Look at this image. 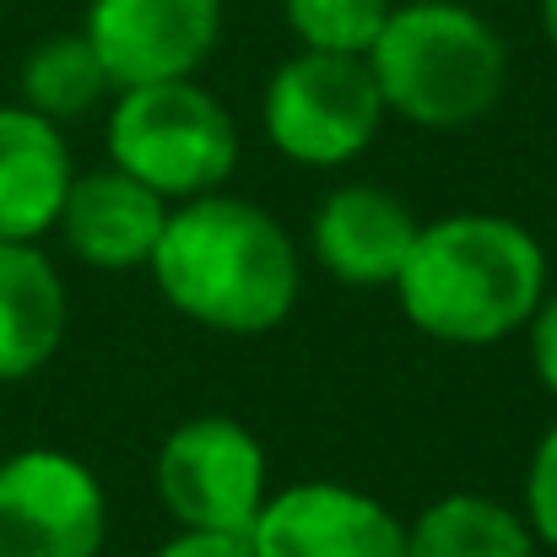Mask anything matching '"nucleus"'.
Here are the masks:
<instances>
[{
	"mask_svg": "<svg viewBox=\"0 0 557 557\" xmlns=\"http://www.w3.org/2000/svg\"><path fill=\"white\" fill-rule=\"evenodd\" d=\"M82 33L120 87L200 76L222 44V0H87Z\"/></svg>",
	"mask_w": 557,
	"mask_h": 557,
	"instance_id": "1a4fd4ad",
	"label": "nucleus"
},
{
	"mask_svg": "<svg viewBox=\"0 0 557 557\" xmlns=\"http://www.w3.org/2000/svg\"><path fill=\"white\" fill-rule=\"evenodd\" d=\"M71 180L76 163L65 125L33 114L27 103H0V238L38 244L54 233Z\"/></svg>",
	"mask_w": 557,
	"mask_h": 557,
	"instance_id": "f8f14e48",
	"label": "nucleus"
},
{
	"mask_svg": "<svg viewBox=\"0 0 557 557\" xmlns=\"http://www.w3.org/2000/svg\"><path fill=\"white\" fill-rule=\"evenodd\" d=\"M520 515L531 520L536 542L557 553V422L536 438L531 449V466H525V504Z\"/></svg>",
	"mask_w": 557,
	"mask_h": 557,
	"instance_id": "f3484780",
	"label": "nucleus"
},
{
	"mask_svg": "<svg viewBox=\"0 0 557 557\" xmlns=\"http://www.w3.org/2000/svg\"><path fill=\"white\" fill-rule=\"evenodd\" d=\"M71 325V293L38 244L0 238V384L33 379Z\"/></svg>",
	"mask_w": 557,
	"mask_h": 557,
	"instance_id": "ddd939ff",
	"label": "nucleus"
},
{
	"mask_svg": "<svg viewBox=\"0 0 557 557\" xmlns=\"http://www.w3.org/2000/svg\"><path fill=\"white\" fill-rule=\"evenodd\" d=\"M525 342H531V369L542 379V389L557 400V287L542 293V304L525 325Z\"/></svg>",
	"mask_w": 557,
	"mask_h": 557,
	"instance_id": "a211bd4d",
	"label": "nucleus"
},
{
	"mask_svg": "<svg viewBox=\"0 0 557 557\" xmlns=\"http://www.w3.org/2000/svg\"><path fill=\"white\" fill-rule=\"evenodd\" d=\"M103 147L114 169L158 189L169 206L222 189L238 169V125L195 76L120 87L103 109Z\"/></svg>",
	"mask_w": 557,
	"mask_h": 557,
	"instance_id": "20e7f679",
	"label": "nucleus"
},
{
	"mask_svg": "<svg viewBox=\"0 0 557 557\" xmlns=\"http://www.w3.org/2000/svg\"><path fill=\"white\" fill-rule=\"evenodd\" d=\"M16 87H22V103L54 125L87 120V114L109 109V98H114V76L82 27L38 38L16 71Z\"/></svg>",
	"mask_w": 557,
	"mask_h": 557,
	"instance_id": "2eb2a0df",
	"label": "nucleus"
},
{
	"mask_svg": "<svg viewBox=\"0 0 557 557\" xmlns=\"http://www.w3.org/2000/svg\"><path fill=\"white\" fill-rule=\"evenodd\" d=\"M169 211L174 206L158 189H147L141 180H131L125 169L109 163V169L71 180L54 233L92 271H147L152 249L169 227Z\"/></svg>",
	"mask_w": 557,
	"mask_h": 557,
	"instance_id": "9d476101",
	"label": "nucleus"
},
{
	"mask_svg": "<svg viewBox=\"0 0 557 557\" xmlns=\"http://www.w3.org/2000/svg\"><path fill=\"white\" fill-rule=\"evenodd\" d=\"M152 487L180 531H211V536H249L265 493L271 466L265 444L227 411L185 417L152 460Z\"/></svg>",
	"mask_w": 557,
	"mask_h": 557,
	"instance_id": "423d86ee",
	"label": "nucleus"
},
{
	"mask_svg": "<svg viewBox=\"0 0 557 557\" xmlns=\"http://www.w3.org/2000/svg\"><path fill=\"white\" fill-rule=\"evenodd\" d=\"M536 11H542V33H547V44L557 54V0H536Z\"/></svg>",
	"mask_w": 557,
	"mask_h": 557,
	"instance_id": "aec40b11",
	"label": "nucleus"
},
{
	"mask_svg": "<svg viewBox=\"0 0 557 557\" xmlns=\"http://www.w3.org/2000/svg\"><path fill=\"white\" fill-rule=\"evenodd\" d=\"M547 287V249L525 222L455 211L417 227L395 304L406 325L438 347H498L531 325Z\"/></svg>",
	"mask_w": 557,
	"mask_h": 557,
	"instance_id": "f03ea898",
	"label": "nucleus"
},
{
	"mask_svg": "<svg viewBox=\"0 0 557 557\" xmlns=\"http://www.w3.org/2000/svg\"><path fill=\"white\" fill-rule=\"evenodd\" d=\"M147 271L174 314L216 336H265L304 293V255L293 233L265 206L227 189L169 211Z\"/></svg>",
	"mask_w": 557,
	"mask_h": 557,
	"instance_id": "f257e3e1",
	"label": "nucleus"
},
{
	"mask_svg": "<svg viewBox=\"0 0 557 557\" xmlns=\"http://www.w3.org/2000/svg\"><path fill=\"white\" fill-rule=\"evenodd\" d=\"M411 206L384 185H336L314 222H309V255L325 276L347 287H395L411 244H417Z\"/></svg>",
	"mask_w": 557,
	"mask_h": 557,
	"instance_id": "9b49d317",
	"label": "nucleus"
},
{
	"mask_svg": "<svg viewBox=\"0 0 557 557\" xmlns=\"http://www.w3.org/2000/svg\"><path fill=\"white\" fill-rule=\"evenodd\" d=\"M395 0H282V16L298 38V49L320 54H363L384 33Z\"/></svg>",
	"mask_w": 557,
	"mask_h": 557,
	"instance_id": "dca6fc26",
	"label": "nucleus"
},
{
	"mask_svg": "<svg viewBox=\"0 0 557 557\" xmlns=\"http://www.w3.org/2000/svg\"><path fill=\"white\" fill-rule=\"evenodd\" d=\"M152 557H255L244 536H211V531H180Z\"/></svg>",
	"mask_w": 557,
	"mask_h": 557,
	"instance_id": "6ab92c4d",
	"label": "nucleus"
},
{
	"mask_svg": "<svg viewBox=\"0 0 557 557\" xmlns=\"http://www.w3.org/2000/svg\"><path fill=\"white\" fill-rule=\"evenodd\" d=\"M389 109L379 98L363 54H287L260 98L265 141L298 169H342L358 163L379 141Z\"/></svg>",
	"mask_w": 557,
	"mask_h": 557,
	"instance_id": "39448f33",
	"label": "nucleus"
},
{
	"mask_svg": "<svg viewBox=\"0 0 557 557\" xmlns=\"http://www.w3.org/2000/svg\"><path fill=\"white\" fill-rule=\"evenodd\" d=\"M255 557H406V520L347 482H293L265 493L255 525Z\"/></svg>",
	"mask_w": 557,
	"mask_h": 557,
	"instance_id": "6e6552de",
	"label": "nucleus"
},
{
	"mask_svg": "<svg viewBox=\"0 0 557 557\" xmlns=\"http://www.w3.org/2000/svg\"><path fill=\"white\" fill-rule=\"evenodd\" d=\"M109 498L71 449H16L0 460V557H98Z\"/></svg>",
	"mask_w": 557,
	"mask_h": 557,
	"instance_id": "0eeeda50",
	"label": "nucleus"
},
{
	"mask_svg": "<svg viewBox=\"0 0 557 557\" xmlns=\"http://www.w3.org/2000/svg\"><path fill=\"white\" fill-rule=\"evenodd\" d=\"M379 98L417 131H466L509 87L504 33L466 0H395L369 49Z\"/></svg>",
	"mask_w": 557,
	"mask_h": 557,
	"instance_id": "7ed1b4c3",
	"label": "nucleus"
},
{
	"mask_svg": "<svg viewBox=\"0 0 557 557\" xmlns=\"http://www.w3.org/2000/svg\"><path fill=\"white\" fill-rule=\"evenodd\" d=\"M531 520L493 493H444L406 525V557H542Z\"/></svg>",
	"mask_w": 557,
	"mask_h": 557,
	"instance_id": "4468645a",
	"label": "nucleus"
}]
</instances>
